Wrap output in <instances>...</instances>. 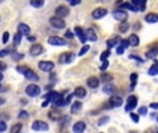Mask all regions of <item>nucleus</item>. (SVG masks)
I'll use <instances>...</instances> for the list:
<instances>
[{"label": "nucleus", "instance_id": "28", "mask_svg": "<svg viewBox=\"0 0 158 133\" xmlns=\"http://www.w3.org/2000/svg\"><path fill=\"white\" fill-rule=\"evenodd\" d=\"M103 90H104V93L105 94H111V96H112L114 93H115V86L114 85H110V83H107V85H104V89H103Z\"/></svg>", "mask_w": 158, "mask_h": 133}, {"label": "nucleus", "instance_id": "26", "mask_svg": "<svg viewBox=\"0 0 158 133\" xmlns=\"http://www.w3.org/2000/svg\"><path fill=\"white\" fill-rule=\"evenodd\" d=\"M18 32L21 33V35H29V32H30V28L26 24H18Z\"/></svg>", "mask_w": 158, "mask_h": 133}, {"label": "nucleus", "instance_id": "32", "mask_svg": "<svg viewBox=\"0 0 158 133\" xmlns=\"http://www.w3.org/2000/svg\"><path fill=\"white\" fill-rule=\"evenodd\" d=\"M21 130H22V123H15V125L11 126L10 132L11 133H21Z\"/></svg>", "mask_w": 158, "mask_h": 133}, {"label": "nucleus", "instance_id": "4", "mask_svg": "<svg viewBox=\"0 0 158 133\" xmlns=\"http://www.w3.org/2000/svg\"><path fill=\"white\" fill-rule=\"evenodd\" d=\"M112 15H114V18L119 22H124L128 19V13H126V10H124V8H115Z\"/></svg>", "mask_w": 158, "mask_h": 133}, {"label": "nucleus", "instance_id": "41", "mask_svg": "<svg viewBox=\"0 0 158 133\" xmlns=\"http://www.w3.org/2000/svg\"><path fill=\"white\" fill-rule=\"evenodd\" d=\"M108 121H110V118H108V116H103V118L99 119V125H100V126H101V125H105Z\"/></svg>", "mask_w": 158, "mask_h": 133}, {"label": "nucleus", "instance_id": "37", "mask_svg": "<svg viewBox=\"0 0 158 133\" xmlns=\"http://www.w3.org/2000/svg\"><path fill=\"white\" fill-rule=\"evenodd\" d=\"M110 54H111L110 49H108V50H105V51H103V53H101V55H100V60H101V61H105L108 57H110Z\"/></svg>", "mask_w": 158, "mask_h": 133}, {"label": "nucleus", "instance_id": "29", "mask_svg": "<svg viewBox=\"0 0 158 133\" xmlns=\"http://www.w3.org/2000/svg\"><path fill=\"white\" fill-rule=\"evenodd\" d=\"M129 28H130L129 22L124 21V22H121V24H119V28H118V30H119V33H126L128 30H129Z\"/></svg>", "mask_w": 158, "mask_h": 133}, {"label": "nucleus", "instance_id": "17", "mask_svg": "<svg viewBox=\"0 0 158 133\" xmlns=\"http://www.w3.org/2000/svg\"><path fill=\"white\" fill-rule=\"evenodd\" d=\"M130 3L135 6L137 11H144V10H146V3H147V0H132Z\"/></svg>", "mask_w": 158, "mask_h": 133}, {"label": "nucleus", "instance_id": "55", "mask_svg": "<svg viewBox=\"0 0 158 133\" xmlns=\"http://www.w3.org/2000/svg\"><path fill=\"white\" fill-rule=\"evenodd\" d=\"M28 40H29V42H35L36 38H35V36H28Z\"/></svg>", "mask_w": 158, "mask_h": 133}, {"label": "nucleus", "instance_id": "42", "mask_svg": "<svg viewBox=\"0 0 158 133\" xmlns=\"http://www.w3.org/2000/svg\"><path fill=\"white\" fill-rule=\"evenodd\" d=\"M28 116H29V115H28L26 111H21V112L18 114V119H26Z\"/></svg>", "mask_w": 158, "mask_h": 133}, {"label": "nucleus", "instance_id": "50", "mask_svg": "<svg viewBox=\"0 0 158 133\" xmlns=\"http://www.w3.org/2000/svg\"><path fill=\"white\" fill-rule=\"evenodd\" d=\"M119 44H121L124 49H128V47H129V42H128L126 39H125V40H121V43H119Z\"/></svg>", "mask_w": 158, "mask_h": 133}, {"label": "nucleus", "instance_id": "60", "mask_svg": "<svg viewBox=\"0 0 158 133\" xmlns=\"http://www.w3.org/2000/svg\"><path fill=\"white\" fill-rule=\"evenodd\" d=\"M157 122H158V115H157Z\"/></svg>", "mask_w": 158, "mask_h": 133}, {"label": "nucleus", "instance_id": "45", "mask_svg": "<svg viewBox=\"0 0 158 133\" xmlns=\"http://www.w3.org/2000/svg\"><path fill=\"white\" fill-rule=\"evenodd\" d=\"M74 36H75V33L72 32L71 29H68V30L65 32V38H67V39H74Z\"/></svg>", "mask_w": 158, "mask_h": 133}, {"label": "nucleus", "instance_id": "25", "mask_svg": "<svg viewBox=\"0 0 158 133\" xmlns=\"http://www.w3.org/2000/svg\"><path fill=\"white\" fill-rule=\"evenodd\" d=\"M74 96H76L78 99H83V97L86 96V89L82 87V86H78L74 91Z\"/></svg>", "mask_w": 158, "mask_h": 133}, {"label": "nucleus", "instance_id": "14", "mask_svg": "<svg viewBox=\"0 0 158 133\" xmlns=\"http://www.w3.org/2000/svg\"><path fill=\"white\" fill-rule=\"evenodd\" d=\"M29 53H30V55H32V57L40 55L42 53H43V46H42V44H39V43L32 44V46H30V49H29Z\"/></svg>", "mask_w": 158, "mask_h": 133}, {"label": "nucleus", "instance_id": "49", "mask_svg": "<svg viewBox=\"0 0 158 133\" xmlns=\"http://www.w3.org/2000/svg\"><path fill=\"white\" fill-rule=\"evenodd\" d=\"M147 114V108L146 107H140L139 108V115H146Z\"/></svg>", "mask_w": 158, "mask_h": 133}, {"label": "nucleus", "instance_id": "61", "mask_svg": "<svg viewBox=\"0 0 158 133\" xmlns=\"http://www.w3.org/2000/svg\"><path fill=\"white\" fill-rule=\"evenodd\" d=\"M144 133H150V132H144Z\"/></svg>", "mask_w": 158, "mask_h": 133}, {"label": "nucleus", "instance_id": "16", "mask_svg": "<svg viewBox=\"0 0 158 133\" xmlns=\"http://www.w3.org/2000/svg\"><path fill=\"white\" fill-rule=\"evenodd\" d=\"M74 33L78 36V38H79V40L82 42V44H85V43H86V40H87V38H86L85 29H82V28H80V26H75Z\"/></svg>", "mask_w": 158, "mask_h": 133}, {"label": "nucleus", "instance_id": "34", "mask_svg": "<svg viewBox=\"0 0 158 133\" xmlns=\"http://www.w3.org/2000/svg\"><path fill=\"white\" fill-rule=\"evenodd\" d=\"M14 46H19V44H21V40H22V35L21 33H15V35H14Z\"/></svg>", "mask_w": 158, "mask_h": 133}, {"label": "nucleus", "instance_id": "43", "mask_svg": "<svg viewBox=\"0 0 158 133\" xmlns=\"http://www.w3.org/2000/svg\"><path fill=\"white\" fill-rule=\"evenodd\" d=\"M6 130H7V125H6V122L4 121H0V133L6 132Z\"/></svg>", "mask_w": 158, "mask_h": 133}, {"label": "nucleus", "instance_id": "1", "mask_svg": "<svg viewBox=\"0 0 158 133\" xmlns=\"http://www.w3.org/2000/svg\"><path fill=\"white\" fill-rule=\"evenodd\" d=\"M17 71L21 72V74L24 75V76L28 80H33V82L39 80V76L36 75V72H33L32 69H30L29 66H26V65H19V66H17Z\"/></svg>", "mask_w": 158, "mask_h": 133}, {"label": "nucleus", "instance_id": "52", "mask_svg": "<svg viewBox=\"0 0 158 133\" xmlns=\"http://www.w3.org/2000/svg\"><path fill=\"white\" fill-rule=\"evenodd\" d=\"M130 58H133V60H137L139 62H143V60H141V58H139V57H136L135 54H130Z\"/></svg>", "mask_w": 158, "mask_h": 133}, {"label": "nucleus", "instance_id": "40", "mask_svg": "<svg viewBox=\"0 0 158 133\" xmlns=\"http://www.w3.org/2000/svg\"><path fill=\"white\" fill-rule=\"evenodd\" d=\"M130 119H132L133 122H136V123H137V122L140 121V115H139V114H130Z\"/></svg>", "mask_w": 158, "mask_h": 133}, {"label": "nucleus", "instance_id": "51", "mask_svg": "<svg viewBox=\"0 0 158 133\" xmlns=\"http://www.w3.org/2000/svg\"><path fill=\"white\" fill-rule=\"evenodd\" d=\"M67 2H68L71 6H78L80 3V0H67Z\"/></svg>", "mask_w": 158, "mask_h": 133}, {"label": "nucleus", "instance_id": "36", "mask_svg": "<svg viewBox=\"0 0 158 133\" xmlns=\"http://www.w3.org/2000/svg\"><path fill=\"white\" fill-rule=\"evenodd\" d=\"M101 80H103V82H105V83L111 82V80H112V75H110V74H105V72H103V75H101Z\"/></svg>", "mask_w": 158, "mask_h": 133}, {"label": "nucleus", "instance_id": "44", "mask_svg": "<svg viewBox=\"0 0 158 133\" xmlns=\"http://www.w3.org/2000/svg\"><path fill=\"white\" fill-rule=\"evenodd\" d=\"M11 54V51L10 50H0V57H7V55H10Z\"/></svg>", "mask_w": 158, "mask_h": 133}, {"label": "nucleus", "instance_id": "5", "mask_svg": "<svg viewBox=\"0 0 158 133\" xmlns=\"http://www.w3.org/2000/svg\"><path fill=\"white\" fill-rule=\"evenodd\" d=\"M25 93H26L29 97H36V96H39V94H40V87H39L38 85H35V83L28 85L26 89H25Z\"/></svg>", "mask_w": 158, "mask_h": 133}, {"label": "nucleus", "instance_id": "46", "mask_svg": "<svg viewBox=\"0 0 158 133\" xmlns=\"http://www.w3.org/2000/svg\"><path fill=\"white\" fill-rule=\"evenodd\" d=\"M107 68H108V61L105 60V61H103L101 66H100V71H101V72H104V71H105V69H107Z\"/></svg>", "mask_w": 158, "mask_h": 133}, {"label": "nucleus", "instance_id": "57", "mask_svg": "<svg viewBox=\"0 0 158 133\" xmlns=\"http://www.w3.org/2000/svg\"><path fill=\"white\" fill-rule=\"evenodd\" d=\"M2 104H4V99H2V97H0V105Z\"/></svg>", "mask_w": 158, "mask_h": 133}, {"label": "nucleus", "instance_id": "56", "mask_svg": "<svg viewBox=\"0 0 158 133\" xmlns=\"http://www.w3.org/2000/svg\"><path fill=\"white\" fill-rule=\"evenodd\" d=\"M96 2H99V3H107L108 0H96Z\"/></svg>", "mask_w": 158, "mask_h": 133}, {"label": "nucleus", "instance_id": "20", "mask_svg": "<svg viewBox=\"0 0 158 133\" xmlns=\"http://www.w3.org/2000/svg\"><path fill=\"white\" fill-rule=\"evenodd\" d=\"M99 85H100V79L97 76H90L87 79V86L90 89H97L99 87Z\"/></svg>", "mask_w": 158, "mask_h": 133}, {"label": "nucleus", "instance_id": "53", "mask_svg": "<svg viewBox=\"0 0 158 133\" xmlns=\"http://www.w3.org/2000/svg\"><path fill=\"white\" fill-rule=\"evenodd\" d=\"M4 69H6V64L3 62V61H0V72L4 71Z\"/></svg>", "mask_w": 158, "mask_h": 133}, {"label": "nucleus", "instance_id": "11", "mask_svg": "<svg viewBox=\"0 0 158 133\" xmlns=\"http://www.w3.org/2000/svg\"><path fill=\"white\" fill-rule=\"evenodd\" d=\"M38 65L39 69L43 72H51L54 69V62H51V61H40Z\"/></svg>", "mask_w": 158, "mask_h": 133}, {"label": "nucleus", "instance_id": "38", "mask_svg": "<svg viewBox=\"0 0 158 133\" xmlns=\"http://www.w3.org/2000/svg\"><path fill=\"white\" fill-rule=\"evenodd\" d=\"M89 49H90V47H89V44H83L82 49L79 50V55H80V57H82V55H85L86 53L89 51Z\"/></svg>", "mask_w": 158, "mask_h": 133}, {"label": "nucleus", "instance_id": "7", "mask_svg": "<svg viewBox=\"0 0 158 133\" xmlns=\"http://www.w3.org/2000/svg\"><path fill=\"white\" fill-rule=\"evenodd\" d=\"M54 13H55V17L65 18V17L69 14V8L67 7V6H64V4H60V6H57V7H55Z\"/></svg>", "mask_w": 158, "mask_h": 133}, {"label": "nucleus", "instance_id": "10", "mask_svg": "<svg viewBox=\"0 0 158 133\" xmlns=\"http://www.w3.org/2000/svg\"><path fill=\"white\" fill-rule=\"evenodd\" d=\"M32 130H35V132H39V130L46 132V130H49V125L43 121H35L32 123Z\"/></svg>", "mask_w": 158, "mask_h": 133}, {"label": "nucleus", "instance_id": "58", "mask_svg": "<svg viewBox=\"0 0 158 133\" xmlns=\"http://www.w3.org/2000/svg\"><path fill=\"white\" fill-rule=\"evenodd\" d=\"M2 80H3V74L0 72V82H2Z\"/></svg>", "mask_w": 158, "mask_h": 133}, {"label": "nucleus", "instance_id": "31", "mask_svg": "<svg viewBox=\"0 0 158 133\" xmlns=\"http://www.w3.org/2000/svg\"><path fill=\"white\" fill-rule=\"evenodd\" d=\"M44 4V0H30V6L35 8H40Z\"/></svg>", "mask_w": 158, "mask_h": 133}, {"label": "nucleus", "instance_id": "30", "mask_svg": "<svg viewBox=\"0 0 158 133\" xmlns=\"http://www.w3.org/2000/svg\"><path fill=\"white\" fill-rule=\"evenodd\" d=\"M80 110H82V103H80V101H75L74 104L71 105V112H72V114L79 112Z\"/></svg>", "mask_w": 158, "mask_h": 133}, {"label": "nucleus", "instance_id": "24", "mask_svg": "<svg viewBox=\"0 0 158 133\" xmlns=\"http://www.w3.org/2000/svg\"><path fill=\"white\" fill-rule=\"evenodd\" d=\"M85 33H86V38H87L89 40H91V42H96L97 40V35H96V32H94L93 28H89V29H86Z\"/></svg>", "mask_w": 158, "mask_h": 133}, {"label": "nucleus", "instance_id": "47", "mask_svg": "<svg viewBox=\"0 0 158 133\" xmlns=\"http://www.w3.org/2000/svg\"><path fill=\"white\" fill-rule=\"evenodd\" d=\"M8 38H10V33H8V32H4V33H3L2 42H3V43H7V42H8Z\"/></svg>", "mask_w": 158, "mask_h": 133}, {"label": "nucleus", "instance_id": "39", "mask_svg": "<svg viewBox=\"0 0 158 133\" xmlns=\"http://www.w3.org/2000/svg\"><path fill=\"white\" fill-rule=\"evenodd\" d=\"M24 58V54L22 53H13V60L18 61V60H22Z\"/></svg>", "mask_w": 158, "mask_h": 133}, {"label": "nucleus", "instance_id": "27", "mask_svg": "<svg viewBox=\"0 0 158 133\" xmlns=\"http://www.w3.org/2000/svg\"><path fill=\"white\" fill-rule=\"evenodd\" d=\"M148 75L150 76H155V75H158V61L157 60H155L154 64L148 68Z\"/></svg>", "mask_w": 158, "mask_h": 133}, {"label": "nucleus", "instance_id": "3", "mask_svg": "<svg viewBox=\"0 0 158 133\" xmlns=\"http://www.w3.org/2000/svg\"><path fill=\"white\" fill-rule=\"evenodd\" d=\"M49 22L55 29H63V28H65V21H64V18H60V17H55V15L51 17V18L49 19Z\"/></svg>", "mask_w": 158, "mask_h": 133}, {"label": "nucleus", "instance_id": "12", "mask_svg": "<svg viewBox=\"0 0 158 133\" xmlns=\"http://www.w3.org/2000/svg\"><path fill=\"white\" fill-rule=\"evenodd\" d=\"M107 8H104V7H97V8H94L93 11H91V17H93L94 19H100V18H103V17L107 14Z\"/></svg>", "mask_w": 158, "mask_h": 133}, {"label": "nucleus", "instance_id": "23", "mask_svg": "<svg viewBox=\"0 0 158 133\" xmlns=\"http://www.w3.org/2000/svg\"><path fill=\"white\" fill-rule=\"evenodd\" d=\"M49 118L51 119V121H60L61 119V111H58L57 108L49 111Z\"/></svg>", "mask_w": 158, "mask_h": 133}, {"label": "nucleus", "instance_id": "18", "mask_svg": "<svg viewBox=\"0 0 158 133\" xmlns=\"http://www.w3.org/2000/svg\"><path fill=\"white\" fill-rule=\"evenodd\" d=\"M121 43V38L119 36H112L107 40V47L108 49H112V47H116L118 44Z\"/></svg>", "mask_w": 158, "mask_h": 133}, {"label": "nucleus", "instance_id": "6", "mask_svg": "<svg viewBox=\"0 0 158 133\" xmlns=\"http://www.w3.org/2000/svg\"><path fill=\"white\" fill-rule=\"evenodd\" d=\"M75 58V54L71 51H65L63 53V54H60V57H58V62L60 64H68V62H72Z\"/></svg>", "mask_w": 158, "mask_h": 133}, {"label": "nucleus", "instance_id": "19", "mask_svg": "<svg viewBox=\"0 0 158 133\" xmlns=\"http://www.w3.org/2000/svg\"><path fill=\"white\" fill-rule=\"evenodd\" d=\"M144 19H146V22H148V24H157L158 22V14L157 13H148L144 15Z\"/></svg>", "mask_w": 158, "mask_h": 133}, {"label": "nucleus", "instance_id": "22", "mask_svg": "<svg viewBox=\"0 0 158 133\" xmlns=\"http://www.w3.org/2000/svg\"><path fill=\"white\" fill-rule=\"evenodd\" d=\"M128 42H129V46L137 47L139 43H140V39H139V36L136 35V33H132V35L129 36V39H128Z\"/></svg>", "mask_w": 158, "mask_h": 133}, {"label": "nucleus", "instance_id": "21", "mask_svg": "<svg viewBox=\"0 0 158 133\" xmlns=\"http://www.w3.org/2000/svg\"><path fill=\"white\" fill-rule=\"evenodd\" d=\"M60 96H61V93H57V91H49V93L44 96V99L49 100V101H51V103H55L58 99H60Z\"/></svg>", "mask_w": 158, "mask_h": 133}, {"label": "nucleus", "instance_id": "35", "mask_svg": "<svg viewBox=\"0 0 158 133\" xmlns=\"http://www.w3.org/2000/svg\"><path fill=\"white\" fill-rule=\"evenodd\" d=\"M124 10H130V11H135V13H137V10H136V7L132 4V3H124Z\"/></svg>", "mask_w": 158, "mask_h": 133}, {"label": "nucleus", "instance_id": "2", "mask_svg": "<svg viewBox=\"0 0 158 133\" xmlns=\"http://www.w3.org/2000/svg\"><path fill=\"white\" fill-rule=\"evenodd\" d=\"M122 103H124V100H122V97L119 96H111L110 100H108V103L105 104V108H116V107H121Z\"/></svg>", "mask_w": 158, "mask_h": 133}, {"label": "nucleus", "instance_id": "15", "mask_svg": "<svg viewBox=\"0 0 158 133\" xmlns=\"http://www.w3.org/2000/svg\"><path fill=\"white\" fill-rule=\"evenodd\" d=\"M86 130V122L83 121H78L74 123V126H72V132L74 133H83Z\"/></svg>", "mask_w": 158, "mask_h": 133}, {"label": "nucleus", "instance_id": "8", "mask_svg": "<svg viewBox=\"0 0 158 133\" xmlns=\"http://www.w3.org/2000/svg\"><path fill=\"white\" fill-rule=\"evenodd\" d=\"M47 42H49V44H51V46H65L67 44L65 39L60 38V36H50V38L47 39Z\"/></svg>", "mask_w": 158, "mask_h": 133}, {"label": "nucleus", "instance_id": "48", "mask_svg": "<svg viewBox=\"0 0 158 133\" xmlns=\"http://www.w3.org/2000/svg\"><path fill=\"white\" fill-rule=\"evenodd\" d=\"M124 51H125V49L121 46V44H118V46H116V54L121 55V54H124Z\"/></svg>", "mask_w": 158, "mask_h": 133}, {"label": "nucleus", "instance_id": "9", "mask_svg": "<svg viewBox=\"0 0 158 133\" xmlns=\"http://www.w3.org/2000/svg\"><path fill=\"white\" fill-rule=\"evenodd\" d=\"M137 105V97L136 96H129L126 99V105H125V111H132Z\"/></svg>", "mask_w": 158, "mask_h": 133}, {"label": "nucleus", "instance_id": "33", "mask_svg": "<svg viewBox=\"0 0 158 133\" xmlns=\"http://www.w3.org/2000/svg\"><path fill=\"white\" fill-rule=\"evenodd\" d=\"M137 74H132L130 75V90H133V87L136 86V82H137Z\"/></svg>", "mask_w": 158, "mask_h": 133}, {"label": "nucleus", "instance_id": "54", "mask_svg": "<svg viewBox=\"0 0 158 133\" xmlns=\"http://www.w3.org/2000/svg\"><path fill=\"white\" fill-rule=\"evenodd\" d=\"M150 107L154 108V110H158V103H152V104H150Z\"/></svg>", "mask_w": 158, "mask_h": 133}, {"label": "nucleus", "instance_id": "62", "mask_svg": "<svg viewBox=\"0 0 158 133\" xmlns=\"http://www.w3.org/2000/svg\"><path fill=\"white\" fill-rule=\"evenodd\" d=\"M157 133H158V132H157Z\"/></svg>", "mask_w": 158, "mask_h": 133}, {"label": "nucleus", "instance_id": "13", "mask_svg": "<svg viewBox=\"0 0 158 133\" xmlns=\"http://www.w3.org/2000/svg\"><path fill=\"white\" fill-rule=\"evenodd\" d=\"M158 55V43H152V46H150L146 51L147 58H155Z\"/></svg>", "mask_w": 158, "mask_h": 133}, {"label": "nucleus", "instance_id": "59", "mask_svg": "<svg viewBox=\"0 0 158 133\" xmlns=\"http://www.w3.org/2000/svg\"><path fill=\"white\" fill-rule=\"evenodd\" d=\"M0 90H2V85H0Z\"/></svg>", "mask_w": 158, "mask_h": 133}]
</instances>
